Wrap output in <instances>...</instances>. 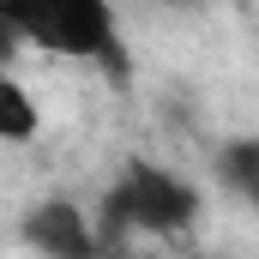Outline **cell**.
I'll return each instance as SVG.
<instances>
[{"label":"cell","mask_w":259,"mask_h":259,"mask_svg":"<svg viewBox=\"0 0 259 259\" xmlns=\"http://www.w3.org/2000/svg\"><path fill=\"white\" fill-rule=\"evenodd\" d=\"M0 18L24 49L61 55V61L103 66L109 78H127V42L115 0H0Z\"/></svg>","instance_id":"cell-1"},{"label":"cell","mask_w":259,"mask_h":259,"mask_svg":"<svg viewBox=\"0 0 259 259\" xmlns=\"http://www.w3.org/2000/svg\"><path fill=\"white\" fill-rule=\"evenodd\" d=\"M103 223H109V235H103V247L109 241H121V235H175V229H187L199 217V187L187 175H175V169H163V163H127L121 169V181L103 193Z\"/></svg>","instance_id":"cell-2"},{"label":"cell","mask_w":259,"mask_h":259,"mask_svg":"<svg viewBox=\"0 0 259 259\" xmlns=\"http://www.w3.org/2000/svg\"><path fill=\"white\" fill-rule=\"evenodd\" d=\"M24 241H30L36 253H49V259H91L103 247L97 229H91V211L72 205V199H42V205H30V211H24Z\"/></svg>","instance_id":"cell-3"},{"label":"cell","mask_w":259,"mask_h":259,"mask_svg":"<svg viewBox=\"0 0 259 259\" xmlns=\"http://www.w3.org/2000/svg\"><path fill=\"white\" fill-rule=\"evenodd\" d=\"M217 181L241 199V205L259 211V133L253 139H229V145L217 151Z\"/></svg>","instance_id":"cell-4"},{"label":"cell","mask_w":259,"mask_h":259,"mask_svg":"<svg viewBox=\"0 0 259 259\" xmlns=\"http://www.w3.org/2000/svg\"><path fill=\"white\" fill-rule=\"evenodd\" d=\"M42 133V109H36V97L12 78V72H0V145H30Z\"/></svg>","instance_id":"cell-5"},{"label":"cell","mask_w":259,"mask_h":259,"mask_svg":"<svg viewBox=\"0 0 259 259\" xmlns=\"http://www.w3.org/2000/svg\"><path fill=\"white\" fill-rule=\"evenodd\" d=\"M12 49H24V42H18V36H12V24H6V18H0V72H6V66H12Z\"/></svg>","instance_id":"cell-6"}]
</instances>
